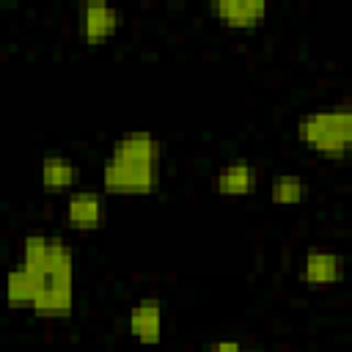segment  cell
Listing matches in <instances>:
<instances>
[{
  "label": "cell",
  "instance_id": "1",
  "mask_svg": "<svg viewBox=\"0 0 352 352\" xmlns=\"http://www.w3.org/2000/svg\"><path fill=\"white\" fill-rule=\"evenodd\" d=\"M300 138L316 146L322 154H344L352 138V118L349 110H322L300 121Z\"/></svg>",
  "mask_w": 352,
  "mask_h": 352
},
{
  "label": "cell",
  "instance_id": "2",
  "mask_svg": "<svg viewBox=\"0 0 352 352\" xmlns=\"http://www.w3.org/2000/svg\"><path fill=\"white\" fill-rule=\"evenodd\" d=\"M25 270L50 278V275H60V272H72V253L69 248L55 239V236H41V234H30L25 239Z\"/></svg>",
  "mask_w": 352,
  "mask_h": 352
},
{
  "label": "cell",
  "instance_id": "3",
  "mask_svg": "<svg viewBox=\"0 0 352 352\" xmlns=\"http://www.w3.org/2000/svg\"><path fill=\"white\" fill-rule=\"evenodd\" d=\"M157 162L146 160H116L104 165V187L113 192H146L154 187Z\"/></svg>",
  "mask_w": 352,
  "mask_h": 352
},
{
  "label": "cell",
  "instance_id": "4",
  "mask_svg": "<svg viewBox=\"0 0 352 352\" xmlns=\"http://www.w3.org/2000/svg\"><path fill=\"white\" fill-rule=\"evenodd\" d=\"M33 308L38 316H66L72 311V272L44 278V286L38 289Z\"/></svg>",
  "mask_w": 352,
  "mask_h": 352
},
{
  "label": "cell",
  "instance_id": "5",
  "mask_svg": "<svg viewBox=\"0 0 352 352\" xmlns=\"http://www.w3.org/2000/svg\"><path fill=\"white\" fill-rule=\"evenodd\" d=\"M118 11L107 3H85L80 6V33L85 38H104L116 30Z\"/></svg>",
  "mask_w": 352,
  "mask_h": 352
},
{
  "label": "cell",
  "instance_id": "6",
  "mask_svg": "<svg viewBox=\"0 0 352 352\" xmlns=\"http://www.w3.org/2000/svg\"><path fill=\"white\" fill-rule=\"evenodd\" d=\"M267 6L264 0H220L212 3V14H217L220 19H226L234 28H250L264 16Z\"/></svg>",
  "mask_w": 352,
  "mask_h": 352
},
{
  "label": "cell",
  "instance_id": "7",
  "mask_svg": "<svg viewBox=\"0 0 352 352\" xmlns=\"http://www.w3.org/2000/svg\"><path fill=\"white\" fill-rule=\"evenodd\" d=\"M160 327H162V308L160 300H140L138 308L129 316V330L143 341V344H154L160 341Z\"/></svg>",
  "mask_w": 352,
  "mask_h": 352
},
{
  "label": "cell",
  "instance_id": "8",
  "mask_svg": "<svg viewBox=\"0 0 352 352\" xmlns=\"http://www.w3.org/2000/svg\"><path fill=\"white\" fill-rule=\"evenodd\" d=\"M66 217H69V226L72 228H80V231H88V228H96L102 223V201L96 192H77L69 198V206H66Z\"/></svg>",
  "mask_w": 352,
  "mask_h": 352
},
{
  "label": "cell",
  "instance_id": "9",
  "mask_svg": "<svg viewBox=\"0 0 352 352\" xmlns=\"http://www.w3.org/2000/svg\"><path fill=\"white\" fill-rule=\"evenodd\" d=\"M344 272V264L336 253H324V250H314L305 256L302 261V272L300 278L308 280V283H333L338 280Z\"/></svg>",
  "mask_w": 352,
  "mask_h": 352
},
{
  "label": "cell",
  "instance_id": "10",
  "mask_svg": "<svg viewBox=\"0 0 352 352\" xmlns=\"http://www.w3.org/2000/svg\"><path fill=\"white\" fill-rule=\"evenodd\" d=\"M256 187V170L248 162H231L214 176V190L226 195H245Z\"/></svg>",
  "mask_w": 352,
  "mask_h": 352
},
{
  "label": "cell",
  "instance_id": "11",
  "mask_svg": "<svg viewBox=\"0 0 352 352\" xmlns=\"http://www.w3.org/2000/svg\"><path fill=\"white\" fill-rule=\"evenodd\" d=\"M41 286H44V278L22 267V270H14V272L8 275V280H6V294H8L11 302H33Z\"/></svg>",
  "mask_w": 352,
  "mask_h": 352
},
{
  "label": "cell",
  "instance_id": "12",
  "mask_svg": "<svg viewBox=\"0 0 352 352\" xmlns=\"http://www.w3.org/2000/svg\"><path fill=\"white\" fill-rule=\"evenodd\" d=\"M116 160H146V162H157V143L151 140V135H126L116 143L113 148Z\"/></svg>",
  "mask_w": 352,
  "mask_h": 352
},
{
  "label": "cell",
  "instance_id": "13",
  "mask_svg": "<svg viewBox=\"0 0 352 352\" xmlns=\"http://www.w3.org/2000/svg\"><path fill=\"white\" fill-rule=\"evenodd\" d=\"M74 176H77L74 165L66 162L63 157H47V160L41 162V182H44V187H50V190L69 187V184L74 182Z\"/></svg>",
  "mask_w": 352,
  "mask_h": 352
},
{
  "label": "cell",
  "instance_id": "14",
  "mask_svg": "<svg viewBox=\"0 0 352 352\" xmlns=\"http://www.w3.org/2000/svg\"><path fill=\"white\" fill-rule=\"evenodd\" d=\"M302 198V182L294 176H280L272 184V201L275 204H297Z\"/></svg>",
  "mask_w": 352,
  "mask_h": 352
},
{
  "label": "cell",
  "instance_id": "15",
  "mask_svg": "<svg viewBox=\"0 0 352 352\" xmlns=\"http://www.w3.org/2000/svg\"><path fill=\"white\" fill-rule=\"evenodd\" d=\"M206 352H242V346L234 344V341H217V344H212Z\"/></svg>",
  "mask_w": 352,
  "mask_h": 352
},
{
  "label": "cell",
  "instance_id": "16",
  "mask_svg": "<svg viewBox=\"0 0 352 352\" xmlns=\"http://www.w3.org/2000/svg\"><path fill=\"white\" fill-rule=\"evenodd\" d=\"M242 352H258V349H242Z\"/></svg>",
  "mask_w": 352,
  "mask_h": 352
}]
</instances>
